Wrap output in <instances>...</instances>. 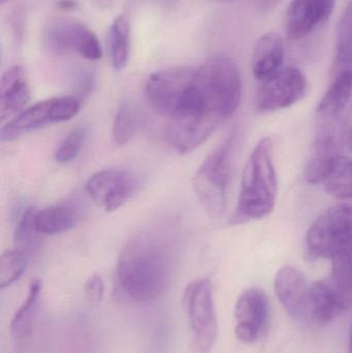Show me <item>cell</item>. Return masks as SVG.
Returning <instances> with one entry per match:
<instances>
[{"mask_svg": "<svg viewBox=\"0 0 352 353\" xmlns=\"http://www.w3.org/2000/svg\"><path fill=\"white\" fill-rule=\"evenodd\" d=\"M122 292L136 303H151L165 294L171 279V263L165 248L150 236L132 239L117 263Z\"/></svg>", "mask_w": 352, "mask_h": 353, "instance_id": "6da1fadb", "label": "cell"}, {"mask_svg": "<svg viewBox=\"0 0 352 353\" xmlns=\"http://www.w3.org/2000/svg\"><path fill=\"white\" fill-rule=\"evenodd\" d=\"M306 252L312 261H331L332 281L352 292V208L339 203L320 214L308 230Z\"/></svg>", "mask_w": 352, "mask_h": 353, "instance_id": "7a4b0ae2", "label": "cell"}, {"mask_svg": "<svg viewBox=\"0 0 352 353\" xmlns=\"http://www.w3.org/2000/svg\"><path fill=\"white\" fill-rule=\"evenodd\" d=\"M277 176L273 163V143L264 138L250 154L242 176L237 209L231 223L242 224L268 216L274 210Z\"/></svg>", "mask_w": 352, "mask_h": 353, "instance_id": "3957f363", "label": "cell"}, {"mask_svg": "<svg viewBox=\"0 0 352 353\" xmlns=\"http://www.w3.org/2000/svg\"><path fill=\"white\" fill-rule=\"evenodd\" d=\"M191 93L200 112L220 120L231 117L242 99L241 74L237 63L225 56L211 58L196 70Z\"/></svg>", "mask_w": 352, "mask_h": 353, "instance_id": "277c9868", "label": "cell"}, {"mask_svg": "<svg viewBox=\"0 0 352 353\" xmlns=\"http://www.w3.org/2000/svg\"><path fill=\"white\" fill-rule=\"evenodd\" d=\"M235 139L229 137L203 161L192 180L194 193L209 215L220 218L227 205L231 154Z\"/></svg>", "mask_w": 352, "mask_h": 353, "instance_id": "5b68a950", "label": "cell"}, {"mask_svg": "<svg viewBox=\"0 0 352 353\" xmlns=\"http://www.w3.org/2000/svg\"><path fill=\"white\" fill-rule=\"evenodd\" d=\"M183 306L189 319L194 343L202 353H209L216 342L218 325L210 279L191 282L183 294Z\"/></svg>", "mask_w": 352, "mask_h": 353, "instance_id": "8992f818", "label": "cell"}, {"mask_svg": "<svg viewBox=\"0 0 352 353\" xmlns=\"http://www.w3.org/2000/svg\"><path fill=\"white\" fill-rule=\"evenodd\" d=\"M81 101L74 97H60L39 101L21 112L0 132L2 142H10L21 134L54 123L68 121L80 111Z\"/></svg>", "mask_w": 352, "mask_h": 353, "instance_id": "52a82bcc", "label": "cell"}, {"mask_svg": "<svg viewBox=\"0 0 352 353\" xmlns=\"http://www.w3.org/2000/svg\"><path fill=\"white\" fill-rule=\"evenodd\" d=\"M43 39L48 49L55 53H76L88 60L103 57V49L96 34L76 19L50 21L43 30Z\"/></svg>", "mask_w": 352, "mask_h": 353, "instance_id": "ba28073f", "label": "cell"}, {"mask_svg": "<svg viewBox=\"0 0 352 353\" xmlns=\"http://www.w3.org/2000/svg\"><path fill=\"white\" fill-rule=\"evenodd\" d=\"M194 72V68L178 66L151 74L145 87L151 107L163 117L172 119L181 107Z\"/></svg>", "mask_w": 352, "mask_h": 353, "instance_id": "9c48e42d", "label": "cell"}, {"mask_svg": "<svg viewBox=\"0 0 352 353\" xmlns=\"http://www.w3.org/2000/svg\"><path fill=\"white\" fill-rule=\"evenodd\" d=\"M307 80L296 68H285L264 81L256 93V109L262 113L287 109L305 95Z\"/></svg>", "mask_w": 352, "mask_h": 353, "instance_id": "30bf717a", "label": "cell"}, {"mask_svg": "<svg viewBox=\"0 0 352 353\" xmlns=\"http://www.w3.org/2000/svg\"><path fill=\"white\" fill-rule=\"evenodd\" d=\"M136 186L134 176L127 172L103 170L89 178L85 189L97 207L110 213L124 205L134 194Z\"/></svg>", "mask_w": 352, "mask_h": 353, "instance_id": "8fae6325", "label": "cell"}, {"mask_svg": "<svg viewBox=\"0 0 352 353\" xmlns=\"http://www.w3.org/2000/svg\"><path fill=\"white\" fill-rule=\"evenodd\" d=\"M235 335L240 341L252 344L258 341L268 327L269 302L266 294L258 288L242 292L235 307Z\"/></svg>", "mask_w": 352, "mask_h": 353, "instance_id": "7c38bea8", "label": "cell"}, {"mask_svg": "<svg viewBox=\"0 0 352 353\" xmlns=\"http://www.w3.org/2000/svg\"><path fill=\"white\" fill-rule=\"evenodd\" d=\"M274 290L283 308L297 321L307 319L311 285L300 270L284 265L277 272Z\"/></svg>", "mask_w": 352, "mask_h": 353, "instance_id": "4fadbf2b", "label": "cell"}, {"mask_svg": "<svg viewBox=\"0 0 352 353\" xmlns=\"http://www.w3.org/2000/svg\"><path fill=\"white\" fill-rule=\"evenodd\" d=\"M336 0H293L285 12V30L293 41L304 39L332 14Z\"/></svg>", "mask_w": 352, "mask_h": 353, "instance_id": "5bb4252c", "label": "cell"}, {"mask_svg": "<svg viewBox=\"0 0 352 353\" xmlns=\"http://www.w3.org/2000/svg\"><path fill=\"white\" fill-rule=\"evenodd\" d=\"M219 118L207 114H196L169 121L167 141L180 154L192 152L211 136Z\"/></svg>", "mask_w": 352, "mask_h": 353, "instance_id": "9a60e30c", "label": "cell"}, {"mask_svg": "<svg viewBox=\"0 0 352 353\" xmlns=\"http://www.w3.org/2000/svg\"><path fill=\"white\" fill-rule=\"evenodd\" d=\"M352 296L341 292L330 277L311 284L307 319L318 325L332 323L351 305Z\"/></svg>", "mask_w": 352, "mask_h": 353, "instance_id": "2e32d148", "label": "cell"}, {"mask_svg": "<svg viewBox=\"0 0 352 353\" xmlns=\"http://www.w3.org/2000/svg\"><path fill=\"white\" fill-rule=\"evenodd\" d=\"M31 99L28 74L23 66L14 65L3 72L0 81V119L14 118L24 111Z\"/></svg>", "mask_w": 352, "mask_h": 353, "instance_id": "e0dca14e", "label": "cell"}, {"mask_svg": "<svg viewBox=\"0 0 352 353\" xmlns=\"http://www.w3.org/2000/svg\"><path fill=\"white\" fill-rule=\"evenodd\" d=\"M284 43L275 32H267L258 39L252 55V72L256 80L264 82L282 70Z\"/></svg>", "mask_w": 352, "mask_h": 353, "instance_id": "ac0fdd59", "label": "cell"}, {"mask_svg": "<svg viewBox=\"0 0 352 353\" xmlns=\"http://www.w3.org/2000/svg\"><path fill=\"white\" fill-rule=\"evenodd\" d=\"M352 97V77L333 78L332 85L318 103L316 120L322 132H327L342 115Z\"/></svg>", "mask_w": 352, "mask_h": 353, "instance_id": "d6986e66", "label": "cell"}, {"mask_svg": "<svg viewBox=\"0 0 352 353\" xmlns=\"http://www.w3.org/2000/svg\"><path fill=\"white\" fill-rule=\"evenodd\" d=\"M340 155L336 141L330 132H320L314 143L305 170V178L310 184L324 182L337 157Z\"/></svg>", "mask_w": 352, "mask_h": 353, "instance_id": "ffe728a7", "label": "cell"}, {"mask_svg": "<svg viewBox=\"0 0 352 353\" xmlns=\"http://www.w3.org/2000/svg\"><path fill=\"white\" fill-rule=\"evenodd\" d=\"M41 288H43V283L41 280L34 279L31 281L26 300L14 312L10 321V336L19 350H25V347L30 343L31 336H32L33 313L41 296Z\"/></svg>", "mask_w": 352, "mask_h": 353, "instance_id": "44dd1931", "label": "cell"}, {"mask_svg": "<svg viewBox=\"0 0 352 353\" xmlns=\"http://www.w3.org/2000/svg\"><path fill=\"white\" fill-rule=\"evenodd\" d=\"M80 212L72 203H58L37 211L35 228L41 236L63 234L72 230L79 221Z\"/></svg>", "mask_w": 352, "mask_h": 353, "instance_id": "7402d4cb", "label": "cell"}, {"mask_svg": "<svg viewBox=\"0 0 352 353\" xmlns=\"http://www.w3.org/2000/svg\"><path fill=\"white\" fill-rule=\"evenodd\" d=\"M335 49L333 78L352 77V0L345 6L339 20Z\"/></svg>", "mask_w": 352, "mask_h": 353, "instance_id": "603a6c76", "label": "cell"}, {"mask_svg": "<svg viewBox=\"0 0 352 353\" xmlns=\"http://www.w3.org/2000/svg\"><path fill=\"white\" fill-rule=\"evenodd\" d=\"M110 59L114 70L120 72L127 65L130 56V23L125 14H120L112 23L107 35Z\"/></svg>", "mask_w": 352, "mask_h": 353, "instance_id": "cb8c5ba5", "label": "cell"}, {"mask_svg": "<svg viewBox=\"0 0 352 353\" xmlns=\"http://www.w3.org/2000/svg\"><path fill=\"white\" fill-rule=\"evenodd\" d=\"M329 194L337 199H352V161L344 155H339L324 182Z\"/></svg>", "mask_w": 352, "mask_h": 353, "instance_id": "d4e9b609", "label": "cell"}, {"mask_svg": "<svg viewBox=\"0 0 352 353\" xmlns=\"http://www.w3.org/2000/svg\"><path fill=\"white\" fill-rule=\"evenodd\" d=\"M35 213L37 211L33 208H27L21 215L14 230L16 249L22 251L27 256L39 248V236H41L35 228Z\"/></svg>", "mask_w": 352, "mask_h": 353, "instance_id": "484cf974", "label": "cell"}, {"mask_svg": "<svg viewBox=\"0 0 352 353\" xmlns=\"http://www.w3.org/2000/svg\"><path fill=\"white\" fill-rule=\"evenodd\" d=\"M138 128V116L130 103H122L114 117L112 137L118 146H125L134 138Z\"/></svg>", "mask_w": 352, "mask_h": 353, "instance_id": "4316f807", "label": "cell"}, {"mask_svg": "<svg viewBox=\"0 0 352 353\" xmlns=\"http://www.w3.org/2000/svg\"><path fill=\"white\" fill-rule=\"evenodd\" d=\"M27 255L18 249L4 251L0 257V288H8L18 281L27 268Z\"/></svg>", "mask_w": 352, "mask_h": 353, "instance_id": "83f0119b", "label": "cell"}, {"mask_svg": "<svg viewBox=\"0 0 352 353\" xmlns=\"http://www.w3.org/2000/svg\"><path fill=\"white\" fill-rule=\"evenodd\" d=\"M86 128H74L64 137L56 149L55 161L59 163H68L76 159L86 142Z\"/></svg>", "mask_w": 352, "mask_h": 353, "instance_id": "f1b7e54d", "label": "cell"}, {"mask_svg": "<svg viewBox=\"0 0 352 353\" xmlns=\"http://www.w3.org/2000/svg\"><path fill=\"white\" fill-rule=\"evenodd\" d=\"M84 292L89 302L101 304L105 296V282L99 274H93L84 284Z\"/></svg>", "mask_w": 352, "mask_h": 353, "instance_id": "f546056e", "label": "cell"}, {"mask_svg": "<svg viewBox=\"0 0 352 353\" xmlns=\"http://www.w3.org/2000/svg\"><path fill=\"white\" fill-rule=\"evenodd\" d=\"M346 140L349 147L352 149V105L346 121Z\"/></svg>", "mask_w": 352, "mask_h": 353, "instance_id": "4dcf8cb0", "label": "cell"}, {"mask_svg": "<svg viewBox=\"0 0 352 353\" xmlns=\"http://www.w3.org/2000/svg\"><path fill=\"white\" fill-rule=\"evenodd\" d=\"M59 6L62 8L68 10V8H74L76 6V1H74V0H60Z\"/></svg>", "mask_w": 352, "mask_h": 353, "instance_id": "1f68e13d", "label": "cell"}, {"mask_svg": "<svg viewBox=\"0 0 352 353\" xmlns=\"http://www.w3.org/2000/svg\"><path fill=\"white\" fill-rule=\"evenodd\" d=\"M279 1H281V0H260V3H262V6H267V8L275 6V4L278 3Z\"/></svg>", "mask_w": 352, "mask_h": 353, "instance_id": "d6a6232c", "label": "cell"}, {"mask_svg": "<svg viewBox=\"0 0 352 353\" xmlns=\"http://www.w3.org/2000/svg\"><path fill=\"white\" fill-rule=\"evenodd\" d=\"M99 6H103V8H109L112 4L113 0H95Z\"/></svg>", "mask_w": 352, "mask_h": 353, "instance_id": "836d02e7", "label": "cell"}, {"mask_svg": "<svg viewBox=\"0 0 352 353\" xmlns=\"http://www.w3.org/2000/svg\"><path fill=\"white\" fill-rule=\"evenodd\" d=\"M208 1L215 2V3H229V2H233L235 0H208Z\"/></svg>", "mask_w": 352, "mask_h": 353, "instance_id": "e575fe53", "label": "cell"}, {"mask_svg": "<svg viewBox=\"0 0 352 353\" xmlns=\"http://www.w3.org/2000/svg\"><path fill=\"white\" fill-rule=\"evenodd\" d=\"M347 353H352V327H351V337H349V352H347Z\"/></svg>", "mask_w": 352, "mask_h": 353, "instance_id": "d590c367", "label": "cell"}, {"mask_svg": "<svg viewBox=\"0 0 352 353\" xmlns=\"http://www.w3.org/2000/svg\"><path fill=\"white\" fill-rule=\"evenodd\" d=\"M2 1H3V0H2Z\"/></svg>", "mask_w": 352, "mask_h": 353, "instance_id": "8d00e7d4", "label": "cell"}]
</instances>
